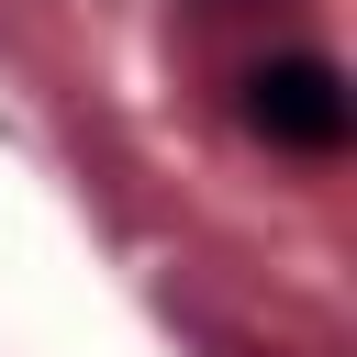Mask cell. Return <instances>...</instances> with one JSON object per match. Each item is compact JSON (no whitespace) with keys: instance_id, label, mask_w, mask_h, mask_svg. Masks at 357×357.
<instances>
[{"instance_id":"cell-1","label":"cell","mask_w":357,"mask_h":357,"mask_svg":"<svg viewBox=\"0 0 357 357\" xmlns=\"http://www.w3.org/2000/svg\"><path fill=\"white\" fill-rule=\"evenodd\" d=\"M234 112H245V134H257V145H279V156H335V145H346V123H357L346 67H335L324 45L257 56V67L234 78Z\"/></svg>"}]
</instances>
